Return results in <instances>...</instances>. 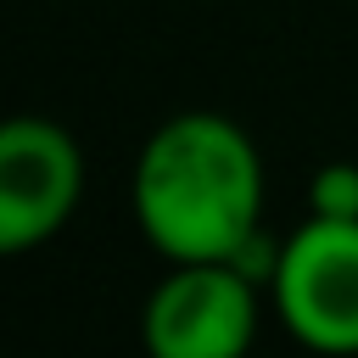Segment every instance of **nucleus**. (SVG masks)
<instances>
[{
  "instance_id": "1",
  "label": "nucleus",
  "mask_w": 358,
  "mask_h": 358,
  "mask_svg": "<svg viewBox=\"0 0 358 358\" xmlns=\"http://www.w3.org/2000/svg\"><path fill=\"white\" fill-rule=\"evenodd\" d=\"M129 201L168 263H218L263 229V157L235 117L179 112L145 134Z\"/></svg>"
},
{
  "instance_id": "2",
  "label": "nucleus",
  "mask_w": 358,
  "mask_h": 358,
  "mask_svg": "<svg viewBox=\"0 0 358 358\" xmlns=\"http://www.w3.org/2000/svg\"><path fill=\"white\" fill-rule=\"evenodd\" d=\"M274 313L313 352H358V218L308 213L274 257Z\"/></svg>"
},
{
  "instance_id": "3",
  "label": "nucleus",
  "mask_w": 358,
  "mask_h": 358,
  "mask_svg": "<svg viewBox=\"0 0 358 358\" xmlns=\"http://www.w3.org/2000/svg\"><path fill=\"white\" fill-rule=\"evenodd\" d=\"M145 347L157 358H241L257 336V280L218 263H173L145 296Z\"/></svg>"
},
{
  "instance_id": "4",
  "label": "nucleus",
  "mask_w": 358,
  "mask_h": 358,
  "mask_svg": "<svg viewBox=\"0 0 358 358\" xmlns=\"http://www.w3.org/2000/svg\"><path fill=\"white\" fill-rule=\"evenodd\" d=\"M84 157L50 117H11L0 129V252L45 246L78 207Z\"/></svg>"
},
{
  "instance_id": "5",
  "label": "nucleus",
  "mask_w": 358,
  "mask_h": 358,
  "mask_svg": "<svg viewBox=\"0 0 358 358\" xmlns=\"http://www.w3.org/2000/svg\"><path fill=\"white\" fill-rule=\"evenodd\" d=\"M308 213L358 218V162H324L308 179Z\"/></svg>"
}]
</instances>
